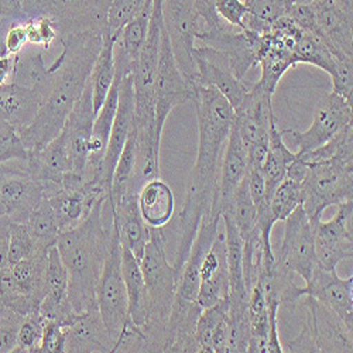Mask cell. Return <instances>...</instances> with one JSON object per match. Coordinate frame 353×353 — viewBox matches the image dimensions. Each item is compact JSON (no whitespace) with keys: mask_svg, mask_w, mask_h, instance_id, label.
<instances>
[{"mask_svg":"<svg viewBox=\"0 0 353 353\" xmlns=\"http://www.w3.org/2000/svg\"><path fill=\"white\" fill-rule=\"evenodd\" d=\"M58 40L63 50L57 60L48 65L52 72L51 90L34 121L20 133L28 152L40 149L61 133L70 112L90 81L94 63L103 44V36L97 33Z\"/></svg>","mask_w":353,"mask_h":353,"instance_id":"1","label":"cell"},{"mask_svg":"<svg viewBox=\"0 0 353 353\" xmlns=\"http://www.w3.org/2000/svg\"><path fill=\"white\" fill-rule=\"evenodd\" d=\"M98 201L79 225L61 232L55 246L68 272V299L77 314L97 308V285L109 252L110 226L103 225V205Z\"/></svg>","mask_w":353,"mask_h":353,"instance_id":"2","label":"cell"},{"mask_svg":"<svg viewBox=\"0 0 353 353\" xmlns=\"http://www.w3.org/2000/svg\"><path fill=\"white\" fill-rule=\"evenodd\" d=\"M152 239L140 260L149 297V319L141 328L147 352H163L165 328L179 288V272L170 264L164 229H150Z\"/></svg>","mask_w":353,"mask_h":353,"instance_id":"3","label":"cell"},{"mask_svg":"<svg viewBox=\"0 0 353 353\" xmlns=\"http://www.w3.org/2000/svg\"><path fill=\"white\" fill-rule=\"evenodd\" d=\"M97 307L114 346L132 321L122 273V245L113 219L110 223L109 252L97 285Z\"/></svg>","mask_w":353,"mask_h":353,"instance_id":"4","label":"cell"},{"mask_svg":"<svg viewBox=\"0 0 353 353\" xmlns=\"http://www.w3.org/2000/svg\"><path fill=\"white\" fill-rule=\"evenodd\" d=\"M301 195V205L311 223L321 219L328 207L353 199V163L332 159L308 167Z\"/></svg>","mask_w":353,"mask_h":353,"instance_id":"5","label":"cell"},{"mask_svg":"<svg viewBox=\"0 0 353 353\" xmlns=\"http://www.w3.org/2000/svg\"><path fill=\"white\" fill-rule=\"evenodd\" d=\"M112 0H34L28 19L46 16L57 27L58 39L85 33L106 34Z\"/></svg>","mask_w":353,"mask_h":353,"instance_id":"6","label":"cell"},{"mask_svg":"<svg viewBox=\"0 0 353 353\" xmlns=\"http://www.w3.org/2000/svg\"><path fill=\"white\" fill-rule=\"evenodd\" d=\"M273 95L257 83L248 91L245 99L234 109L233 125L236 126L248 150L249 167H261L270 139V125L274 117Z\"/></svg>","mask_w":353,"mask_h":353,"instance_id":"7","label":"cell"},{"mask_svg":"<svg viewBox=\"0 0 353 353\" xmlns=\"http://www.w3.org/2000/svg\"><path fill=\"white\" fill-rule=\"evenodd\" d=\"M163 24L180 71L195 88L196 67L192 52L201 26L194 0H163Z\"/></svg>","mask_w":353,"mask_h":353,"instance_id":"8","label":"cell"},{"mask_svg":"<svg viewBox=\"0 0 353 353\" xmlns=\"http://www.w3.org/2000/svg\"><path fill=\"white\" fill-rule=\"evenodd\" d=\"M44 198V187L28 170L27 159L0 164V199L10 222L26 223Z\"/></svg>","mask_w":353,"mask_h":353,"instance_id":"9","label":"cell"},{"mask_svg":"<svg viewBox=\"0 0 353 353\" xmlns=\"http://www.w3.org/2000/svg\"><path fill=\"white\" fill-rule=\"evenodd\" d=\"M195 88L180 71L171 51L168 36L163 27L159 71L156 81V139L161 143L168 114L194 98Z\"/></svg>","mask_w":353,"mask_h":353,"instance_id":"10","label":"cell"},{"mask_svg":"<svg viewBox=\"0 0 353 353\" xmlns=\"http://www.w3.org/2000/svg\"><path fill=\"white\" fill-rule=\"evenodd\" d=\"M353 199L338 205V211L330 221L318 219L312 223L318 266L336 269L339 263L353 259Z\"/></svg>","mask_w":353,"mask_h":353,"instance_id":"11","label":"cell"},{"mask_svg":"<svg viewBox=\"0 0 353 353\" xmlns=\"http://www.w3.org/2000/svg\"><path fill=\"white\" fill-rule=\"evenodd\" d=\"M352 123V105L339 95L330 92L316 103L314 119L305 132L281 129L283 137H288L297 145V154L316 149L335 137L343 128Z\"/></svg>","mask_w":353,"mask_h":353,"instance_id":"12","label":"cell"},{"mask_svg":"<svg viewBox=\"0 0 353 353\" xmlns=\"http://www.w3.org/2000/svg\"><path fill=\"white\" fill-rule=\"evenodd\" d=\"M284 222V238L280 254L276 256V260L284 269L292 274H299L307 283L318 264L312 223L303 205H300Z\"/></svg>","mask_w":353,"mask_h":353,"instance_id":"13","label":"cell"},{"mask_svg":"<svg viewBox=\"0 0 353 353\" xmlns=\"http://www.w3.org/2000/svg\"><path fill=\"white\" fill-rule=\"evenodd\" d=\"M196 40L203 46L212 47L228 57L230 68L238 79L243 81L248 71L257 65L261 34L252 30H239L229 24H223L216 30L201 27Z\"/></svg>","mask_w":353,"mask_h":353,"instance_id":"14","label":"cell"},{"mask_svg":"<svg viewBox=\"0 0 353 353\" xmlns=\"http://www.w3.org/2000/svg\"><path fill=\"white\" fill-rule=\"evenodd\" d=\"M194 63L196 67L195 86H212L230 103V106L238 109L245 99L249 88L243 81L234 77L228 57L221 51L199 46L192 52Z\"/></svg>","mask_w":353,"mask_h":353,"instance_id":"15","label":"cell"},{"mask_svg":"<svg viewBox=\"0 0 353 353\" xmlns=\"http://www.w3.org/2000/svg\"><path fill=\"white\" fill-rule=\"evenodd\" d=\"M94 121L95 112L92 103V91L90 81H88L81 98L74 105L63 128L68 145L71 171L82 176L85 174L88 160L91 157Z\"/></svg>","mask_w":353,"mask_h":353,"instance_id":"16","label":"cell"},{"mask_svg":"<svg viewBox=\"0 0 353 353\" xmlns=\"http://www.w3.org/2000/svg\"><path fill=\"white\" fill-rule=\"evenodd\" d=\"M304 296H310L334 311L349 328H353V276L342 279L336 269L315 266L304 285Z\"/></svg>","mask_w":353,"mask_h":353,"instance_id":"17","label":"cell"},{"mask_svg":"<svg viewBox=\"0 0 353 353\" xmlns=\"http://www.w3.org/2000/svg\"><path fill=\"white\" fill-rule=\"evenodd\" d=\"M50 248H40L10 266V283L24 315L39 311L46 294V272Z\"/></svg>","mask_w":353,"mask_h":353,"instance_id":"18","label":"cell"},{"mask_svg":"<svg viewBox=\"0 0 353 353\" xmlns=\"http://www.w3.org/2000/svg\"><path fill=\"white\" fill-rule=\"evenodd\" d=\"M39 311L44 319H54L64 328L78 315L68 299V272L55 245L48 250L46 294Z\"/></svg>","mask_w":353,"mask_h":353,"instance_id":"19","label":"cell"},{"mask_svg":"<svg viewBox=\"0 0 353 353\" xmlns=\"http://www.w3.org/2000/svg\"><path fill=\"white\" fill-rule=\"evenodd\" d=\"M307 307V319L311 323L316 352H353V328L330 308L310 296L303 297Z\"/></svg>","mask_w":353,"mask_h":353,"instance_id":"20","label":"cell"},{"mask_svg":"<svg viewBox=\"0 0 353 353\" xmlns=\"http://www.w3.org/2000/svg\"><path fill=\"white\" fill-rule=\"evenodd\" d=\"M28 170L44 187V195L63 187V180L71 171V160L64 132L37 150H30L27 156Z\"/></svg>","mask_w":353,"mask_h":353,"instance_id":"21","label":"cell"},{"mask_svg":"<svg viewBox=\"0 0 353 353\" xmlns=\"http://www.w3.org/2000/svg\"><path fill=\"white\" fill-rule=\"evenodd\" d=\"M221 219H222V212L215 211V212H210V215L207 218H203L199 223L195 239L190 248L187 259L180 270L176 294H180V296L184 299L196 300L202 263L219 232Z\"/></svg>","mask_w":353,"mask_h":353,"instance_id":"22","label":"cell"},{"mask_svg":"<svg viewBox=\"0 0 353 353\" xmlns=\"http://www.w3.org/2000/svg\"><path fill=\"white\" fill-rule=\"evenodd\" d=\"M321 39L334 58L353 57V13L346 12L334 0L312 3Z\"/></svg>","mask_w":353,"mask_h":353,"instance_id":"23","label":"cell"},{"mask_svg":"<svg viewBox=\"0 0 353 353\" xmlns=\"http://www.w3.org/2000/svg\"><path fill=\"white\" fill-rule=\"evenodd\" d=\"M226 299H229L226 242L225 233L218 232L211 249L208 250L202 263L199 274V290L195 301L203 310Z\"/></svg>","mask_w":353,"mask_h":353,"instance_id":"24","label":"cell"},{"mask_svg":"<svg viewBox=\"0 0 353 353\" xmlns=\"http://www.w3.org/2000/svg\"><path fill=\"white\" fill-rule=\"evenodd\" d=\"M133 117H134V92H133L132 74H129L123 77L121 81L117 110H116L106 152L103 156V176H105V181L109 184V187L112 183L114 165L117 160H119L125 149V144L133 130Z\"/></svg>","mask_w":353,"mask_h":353,"instance_id":"25","label":"cell"},{"mask_svg":"<svg viewBox=\"0 0 353 353\" xmlns=\"http://www.w3.org/2000/svg\"><path fill=\"white\" fill-rule=\"evenodd\" d=\"M201 311L202 308L195 300H188L176 294L167 322L163 352H199L195 339V328Z\"/></svg>","mask_w":353,"mask_h":353,"instance_id":"26","label":"cell"},{"mask_svg":"<svg viewBox=\"0 0 353 353\" xmlns=\"http://www.w3.org/2000/svg\"><path fill=\"white\" fill-rule=\"evenodd\" d=\"M249 170L248 150L246 145L236 129L232 125L230 133L225 145V152L221 164L219 174V188H218V201L222 212L232 211L233 195L236 192L241 183L246 179Z\"/></svg>","mask_w":353,"mask_h":353,"instance_id":"27","label":"cell"},{"mask_svg":"<svg viewBox=\"0 0 353 353\" xmlns=\"http://www.w3.org/2000/svg\"><path fill=\"white\" fill-rule=\"evenodd\" d=\"M44 95L36 88L16 82L0 86V121L13 126L19 133L30 126L44 102Z\"/></svg>","mask_w":353,"mask_h":353,"instance_id":"28","label":"cell"},{"mask_svg":"<svg viewBox=\"0 0 353 353\" xmlns=\"http://www.w3.org/2000/svg\"><path fill=\"white\" fill-rule=\"evenodd\" d=\"M67 346L70 353L113 352V342L105 327V322L97 308L81 312L65 328Z\"/></svg>","mask_w":353,"mask_h":353,"instance_id":"29","label":"cell"},{"mask_svg":"<svg viewBox=\"0 0 353 353\" xmlns=\"http://www.w3.org/2000/svg\"><path fill=\"white\" fill-rule=\"evenodd\" d=\"M112 219L119 232L121 245L140 261L152 239V233L139 212L137 194L125 195L112 211Z\"/></svg>","mask_w":353,"mask_h":353,"instance_id":"30","label":"cell"},{"mask_svg":"<svg viewBox=\"0 0 353 353\" xmlns=\"http://www.w3.org/2000/svg\"><path fill=\"white\" fill-rule=\"evenodd\" d=\"M137 207L144 223L150 229H165L174 218L175 195L164 180L156 176L139 190Z\"/></svg>","mask_w":353,"mask_h":353,"instance_id":"31","label":"cell"},{"mask_svg":"<svg viewBox=\"0 0 353 353\" xmlns=\"http://www.w3.org/2000/svg\"><path fill=\"white\" fill-rule=\"evenodd\" d=\"M195 339L199 352L226 353L229 339V299L201 311L195 328Z\"/></svg>","mask_w":353,"mask_h":353,"instance_id":"32","label":"cell"},{"mask_svg":"<svg viewBox=\"0 0 353 353\" xmlns=\"http://www.w3.org/2000/svg\"><path fill=\"white\" fill-rule=\"evenodd\" d=\"M225 222L226 259L229 272V304H248L249 292L243 279V241L229 212H222Z\"/></svg>","mask_w":353,"mask_h":353,"instance_id":"33","label":"cell"},{"mask_svg":"<svg viewBox=\"0 0 353 353\" xmlns=\"http://www.w3.org/2000/svg\"><path fill=\"white\" fill-rule=\"evenodd\" d=\"M122 273L128 292L129 316L136 327L143 328L149 319V297L140 261L122 246Z\"/></svg>","mask_w":353,"mask_h":353,"instance_id":"34","label":"cell"},{"mask_svg":"<svg viewBox=\"0 0 353 353\" xmlns=\"http://www.w3.org/2000/svg\"><path fill=\"white\" fill-rule=\"evenodd\" d=\"M296 159V153L290 150V147L285 145L281 129L279 126L277 117L274 116L270 125V139H269V149L261 163V172L266 181V190L269 199L279 184L285 179L288 165Z\"/></svg>","mask_w":353,"mask_h":353,"instance_id":"35","label":"cell"},{"mask_svg":"<svg viewBox=\"0 0 353 353\" xmlns=\"http://www.w3.org/2000/svg\"><path fill=\"white\" fill-rule=\"evenodd\" d=\"M117 40L103 36L102 48L94 63L91 75H90V85L92 91V103L95 116L101 110L116 74V64H114V44Z\"/></svg>","mask_w":353,"mask_h":353,"instance_id":"36","label":"cell"},{"mask_svg":"<svg viewBox=\"0 0 353 353\" xmlns=\"http://www.w3.org/2000/svg\"><path fill=\"white\" fill-rule=\"evenodd\" d=\"M249 346L250 353H268L269 342V311L266 297L260 285H254L249 292Z\"/></svg>","mask_w":353,"mask_h":353,"instance_id":"37","label":"cell"},{"mask_svg":"<svg viewBox=\"0 0 353 353\" xmlns=\"http://www.w3.org/2000/svg\"><path fill=\"white\" fill-rule=\"evenodd\" d=\"M134 175H136V143H134L133 133H130L125 144V149L114 165L109 198H108L110 211H113L117 205H119V202L125 195L136 194L133 190Z\"/></svg>","mask_w":353,"mask_h":353,"instance_id":"38","label":"cell"},{"mask_svg":"<svg viewBox=\"0 0 353 353\" xmlns=\"http://www.w3.org/2000/svg\"><path fill=\"white\" fill-rule=\"evenodd\" d=\"M152 13H153V0H147L143 10L125 26L119 39H117L114 44V50L122 52L128 58L129 63L132 64V68L137 61V58L147 40Z\"/></svg>","mask_w":353,"mask_h":353,"instance_id":"39","label":"cell"},{"mask_svg":"<svg viewBox=\"0 0 353 353\" xmlns=\"http://www.w3.org/2000/svg\"><path fill=\"white\" fill-rule=\"evenodd\" d=\"M292 57L297 65L310 64L325 71L330 77L335 74V58L321 37L303 32L294 46Z\"/></svg>","mask_w":353,"mask_h":353,"instance_id":"40","label":"cell"},{"mask_svg":"<svg viewBox=\"0 0 353 353\" xmlns=\"http://www.w3.org/2000/svg\"><path fill=\"white\" fill-rule=\"evenodd\" d=\"M26 226L32 232L39 245L44 248H51L55 245L57 238L60 236L61 229L58 223L57 215L51 207L48 199L44 196L33 212L28 216Z\"/></svg>","mask_w":353,"mask_h":353,"instance_id":"41","label":"cell"},{"mask_svg":"<svg viewBox=\"0 0 353 353\" xmlns=\"http://www.w3.org/2000/svg\"><path fill=\"white\" fill-rule=\"evenodd\" d=\"M238 228L242 241L248 239L254 232H257V208L250 196L248 176L241 183L236 192L233 195L232 211L229 212Z\"/></svg>","mask_w":353,"mask_h":353,"instance_id":"42","label":"cell"},{"mask_svg":"<svg viewBox=\"0 0 353 353\" xmlns=\"http://www.w3.org/2000/svg\"><path fill=\"white\" fill-rule=\"evenodd\" d=\"M303 202L301 184L291 179H285L274 190L270 199V210L276 222H284Z\"/></svg>","mask_w":353,"mask_h":353,"instance_id":"43","label":"cell"},{"mask_svg":"<svg viewBox=\"0 0 353 353\" xmlns=\"http://www.w3.org/2000/svg\"><path fill=\"white\" fill-rule=\"evenodd\" d=\"M147 0H112L108 9L106 36L117 40L125 26L145 6Z\"/></svg>","mask_w":353,"mask_h":353,"instance_id":"44","label":"cell"},{"mask_svg":"<svg viewBox=\"0 0 353 353\" xmlns=\"http://www.w3.org/2000/svg\"><path fill=\"white\" fill-rule=\"evenodd\" d=\"M44 322L46 319L40 314V311L27 314L20 323L19 334H17V346L14 352L39 353Z\"/></svg>","mask_w":353,"mask_h":353,"instance_id":"45","label":"cell"},{"mask_svg":"<svg viewBox=\"0 0 353 353\" xmlns=\"http://www.w3.org/2000/svg\"><path fill=\"white\" fill-rule=\"evenodd\" d=\"M44 248L39 245L32 232L26 223L10 222L9 226V261L10 266L28 256H32L37 249Z\"/></svg>","mask_w":353,"mask_h":353,"instance_id":"46","label":"cell"},{"mask_svg":"<svg viewBox=\"0 0 353 353\" xmlns=\"http://www.w3.org/2000/svg\"><path fill=\"white\" fill-rule=\"evenodd\" d=\"M24 26L27 32V43L32 46L47 50L58 39V32L54 21L46 16L28 19L24 21Z\"/></svg>","mask_w":353,"mask_h":353,"instance_id":"47","label":"cell"},{"mask_svg":"<svg viewBox=\"0 0 353 353\" xmlns=\"http://www.w3.org/2000/svg\"><path fill=\"white\" fill-rule=\"evenodd\" d=\"M27 156L28 150L21 141L20 133L9 123L0 121V164L17 159L24 160Z\"/></svg>","mask_w":353,"mask_h":353,"instance_id":"48","label":"cell"},{"mask_svg":"<svg viewBox=\"0 0 353 353\" xmlns=\"http://www.w3.org/2000/svg\"><path fill=\"white\" fill-rule=\"evenodd\" d=\"M335 74L331 77L332 92L353 105V57L335 58Z\"/></svg>","mask_w":353,"mask_h":353,"instance_id":"49","label":"cell"},{"mask_svg":"<svg viewBox=\"0 0 353 353\" xmlns=\"http://www.w3.org/2000/svg\"><path fill=\"white\" fill-rule=\"evenodd\" d=\"M245 3L249 8L250 16L268 24H273L287 14L292 0H245Z\"/></svg>","mask_w":353,"mask_h":353,"instance_id":"50","label":"cell"},{"mask_svg":"<svg viewBox=\"0 0 353 353\" xmlns=\"http://www.w3.org/2000/svg\"><path fill=\"white\" fill-rule=\"evenodd\" d=\"M24 316L12 310H0V353L16 350L17 334Z\"/></svg>","mask_w":353,"mask_h":353,"instance_id":"51","label":"cell"},{"mask_svg":"<svg viewBox=\"0 0 353 353\" xmlns=\"http://www.w3.org/2000/svg\"><path fill=\"white\" fill-rule=\"evenodd\" d=\"M67 346V331L54 319H46L39 353H64Z\"/></svg>","mask_w":353,"mask_h":353,"instance_id":"52","label":"cell"},{"mask_svg":"<svg viewBox=\"0 0 353 353\" xmlns=\"http://www.w3.org/2000/svg\"><path fill=\"white\" fill-rule=\"evenodd\" d=\"M215 10L226 24L239 28V30H248L245 19L249 14V8L245 0H216Z\"/></svg>","mask_w":353,"mask_h":353,"instance_id":"53","label":"cell"},{"mask_svg":"<svg viewBox=\"0 0 353 353\" xmlns=\"http://www.w3.org/2000/svg\"><path fill=\"white\" fill-rule=\"evenodd\" d=\"M285 16L294 24H296L297 27H300L303 32L310 33V34L316 36V37H321L312 5H308V3H292L288 8Z\"/></svg>","mask_w":353,"mask_h":353,"instance_id":"54","label":"cell"},{"mask_svg":"<svg viewBox=\"0 0 353 353\" xmlns=\"http://www.w3.org/2000/svg\"><path fill=\"white\" fill-rule=\"evenodd\" d=\"M27 44L26 26L21 21H10L5 32V47L9 55H17Z\"/></svg>","mask_w":353,"mask_h":353,"instance_id":"55","label":"cell"},{"mask_svg":"<svg viewBox=\"0 0 353 353\" xmlns=\"http://www.w3.org/2000/svg\"><path fill=\"white\" fill-rule=\"evenodd\" d=\"M194 2H195L196 12L199 14V19L205 21L203 28L216 30V28H221L225 24L215 10L216 0H194Z\"/></svg>","mask_w":353,"mask_h":353,"instance_id":"56","label":"cell"},{"mask_svg":"<svg viewBox=\"0 0 353 353\" xmlns=\"http://www.w3.org/2000/svg\"><path fill=\"white\" fill-rule=\"evenodd\" d=\"M0 20L21 23L28 20L24 10V0H0Z\"/></svg>","mask_w":353,"mask_h":353,"instance_id":"57","label":"cell"},{"mask_svg":"<svg viewBox=\"0 0 353 353\" xmlns=\"http://www.w3.org/2000/svg\"><path fill=\"white\" fill-rule=\"evenodd\" d=\"M16 55H0V86L12 81Z\"/></svg>","mask_w":353,"mask_h":353,"instance_id":"58","label":"cell"},{"mask_svg":"<svg viewBox=\"0 0 353 353\" xmlns=\"http://www.w3.org/2000/svg\"><path fill=\"white\" fill-rule=\"evenodd\" d=\"M9 269V230H6L0 233V277Z\"/></svg>","mask_w":353,"mask_h":353,"instance_id":"59","label":"cell"},{"mask_svg":"<svg viewBox=\"0 0 353 353\" xmlns=\"http://www.w3.org/2000/svg\"><path fill=\"white\" fill-rule=\"evenodd\" d=\"M336 5H339L342 9H345L349 13H353V0H334Z\"/></svg>","mask_w":353,"mask_h":353,"instance_id":"60","label":"cell"},{"mask_svg":"<svg viewBox=\"0 0 353 353\" xmlns=\"http://www.w3.org/2000/svg\"><path fill=\"white\" fill-rule=\"evenodd\" d=\"M9 226H10L9 218H2V219H0V233L9 230Z\"/></svg>","mask_w":353,"mask_h":353,"instance_id":"61","label":"cell"},{"mask_svg":"<svg viewBox=\"0 0 353 353\" xmlns=\"http://www.w3.org/2000/svg\"><path fill=\"white\" fill-rule=\"evenodd\" d=\"M2 218H8L6 216V210H5V205L2 202V199H0V219Z\"/></svg>","mask_w":353,"mask_h":353,"instance_id":"62","label":"cell"},{"mask_svg":"<svg viewBox=\"0 0 353 353\" xmlns=\"http://www.w3.org/2000/svg\"><path fill=\"white\" fill-rule=\"evenodd\" d=\"M316 2H319V0H292V3H308V5H312Z\"/></svg>","mask_w":353,"mask_h":353,"instance_id":"63","label":"cell"}]
</instances>
